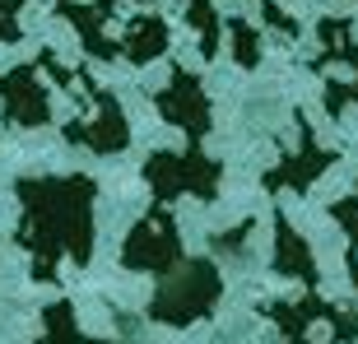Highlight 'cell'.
Returning a JSON list of instances; mask_svg holds the SVG:
<instances>
[{"instance_id": "6da1fadb", "label": "cell", "mask_w": 358, "mask_h": 344, "mask_svg": "<svg viewBox=\"0 0 358 344\" xmlns=\"http://www.w3.org/2000/svg\"><path fill=\"white\" fill-rule=\"evenodd\" d=\"M19 242L33 256V279H56L61 261L93 256V182L89 177H28L19 182Z\"/></svg>"}, {"instance_id": "7a4b0ae2", "label": "cell", "mask_w": 358, "mask_h": 344, "mask_svg": "<svg viewBox=\"0 0 358 344\" xmlns=\"http://www.w3.org/2000/svg\"><path fill=\"white\" fill-rule=\"evenodd\" d=\"M224 279L210 261H182L168 279H159V293L149 303V317L168 321V326H186V321L210 317V307L219 303Z\"/></svg>"}, {"instance_id": "3957f363", "label": "cell", "mask_w": 358, "mask_h": 344, "mask_svg": "<svg viewBox=\"0 0 358 344\" xmlns=\"http://www.w3.org/2000/svg\"><path fill=\"white\" fill-rule=\"evenodd\" d=\"M186 261V247L177 238V224L168 210H149L140 224H135L131 242H126V265L131 270H145L154 279H168L177 265Z\"/></svg>"}, {"instance_id": "277c9868", "label": "cell", "mask_w": 358, "mask_h": 344, "mask_svg": "<svg viewBox=\"0 0 358 344\" xmlns=\"http://www.w3.org/2000/svg\"><path fill=\"white\" fill-rule=\"evenodd\" d=\"M196 168H210V163L200 159V154H159V159H149L145 177L149 186L159 191V200L168 205L173 196H182V191H191L196 200H210L214 196V177H196Z\"/></svg>"}, {"instance_id": "5b68a950", "label": "cell", "mask_w": 358, "mask_h": 344, "mask_svg": "<svg viewBox=\"0 0 358 344\" xmlns=\"http://www.w3.org/2000/svg\"><path fill=\"white\" fill-rule=\"evenodd\" d=\"M275 228H279V252H275V270L279 275H303L307 284L317 279V270H312V252H307V242L293 233V224L279 214L275 219Z\"/></svg>"}, {"instance_id": "8992f818", "label": "cell", "mask_w": 358, "mask_h": 344, "mask_svg": "<svg viewBox=\"0 0 358 344\" xmlns=\"http://www.w3.org/2000/svg\"><path fill=\"white\" fill-rule=\"evenodd\" d=\"M42 344H112V340H84L80 321L70 317V303H52L47 307V340Z\"/></svg>"}]
</instances>
